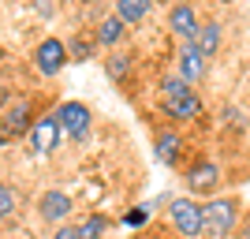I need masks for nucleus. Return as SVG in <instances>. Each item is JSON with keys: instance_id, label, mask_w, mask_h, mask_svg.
Wrapping results in <instances>:
<instances>
[{"instance_id": "7", "label": "nucleus", "mask_w": 250, "mask_h": 239, "mask_svg": "<svg viewBox=\"0 0 250 239\" xmlns=\"http://www.w3.org/2000/svg\"><path fill=\"white\" fill-rule=\"evenodd\" d=\"M206 67H209V60L198 52V45H194V42L179 45V52H176V75H179L187 86L202 83V79H206Z\"/></svg>"}, {"instance_id": "24", "label": "nucleus", "mask_w": 250, "mask_h": 239, "mask_svg": "<svg viewBox=\"0 0 250 239\" xmlns=\"http://www.w3.org/2000/svg\"><path fill=\"white\" fill-rule=\"evenodd\" d=\"M239 236H243V239H250V213L243 217V224H239Z\"/></svg>"}, {"instance_id": "21", "label": "nucleus", "mask_w": 250, "mask_h": 239, "mask_svg": "<svg viewBox=\"0 0 250 239\" xmlns=\"http://www.w3.org/2000/svg\"><path fill=\"white\" fill-rule=\"evenodd\" d=\"M146 220H149V206H135L124 217V224H146Z\"/></svg>"}, {"instance_id": "6", "label": "nucleus", "mask_w": 250, "mask_h": 239, "mask_svg": "<svg viewBox=\"0 0 250 239\" xmlns=\"http://www.w3.org/2000/svg\"><path fill=\"white\" fill-rule=\"evenodd\" d=\"M67 64H71V52H67V42H63V38H42V42H38V49H34V67L42 75H60Z\"/></svg>"}, {"instance_id": "1", "label": "nucleus", "mask_w": 250, "mask_h": 239, "mask_svg": "<svg viewBox=\"0 0 250 239\" xmlns=\"http://www.w3.org/2000/svg\"><path fill=\"white\" fill-rule=\"evenodd\" d=\"M202 220H206L209 239H224L228 232H235L239 224V198L235 195H217L202 206Z\"/></svg>"}, {"instance_id": "8", "label": "nucleus", "mask_w": 250, "mask_h": 239, "mask_svg": "<svg viewBox=\"0 0 250 239\" xmlns=\"http://www.w3.org/2000/svg\"><path fill=\"white\" fill-rule=\"evenodd\" d=\"M38 217L60 228L63 220L71 217V195H67V191H56V187L42 191V195H38Z\"/></svg>"}, {"instance_id": "5", "label": "nucleus", "mask_w": 250, "mask_h": 239, "mask_svg": "<svg viewBox=\"0 0 250 239\" xmlns=\"http://www.w3.org/2000/svg\"><path fill=\"white\" fill-rule=\"evenodd\" d=\"M30 150L34 153H56V146H60V138H63V127H60V116H56V109L52 112H45V116H38L34 120V127H30Z\"/></svg>"}, {"instance_id": "23", "label": "nucleus", "mask_w": 250, "mask_h": 239, "mask_svg": "<svg viewBox=\"0 0 250 239\" xmlns=\"http://www.w3.org/2000/svg\"><path fill=\"white\" fill-rule=\"evenodd\" d=\"M8 142H15V135H11V131H8V127H4V124H0V146H8Z\"/></svg>"}, {"instance_id": "17", "label": "nucleus", "mask_w": 250, "mask_h": 239, "mask_svg": "<svg viewBox=\"0 0 250 239\" xmlns=\"http://www.w3.org/2000/svg\"><path fill=\"white\" fill-rule=\"evenodd\" d=\"M127 71H131V56H127V52H112V56L104 60V75H108L112 83H124Z\"/></svg>"}, {"instance_id": "2", "label": "nucleus", "mask_w": 250, "mask_h": 239, "mask_svg": "<svg viewBox=\"0 0 250 239\" xmlns=\"http://www.w3.org/2000/svg\"><path fill=\"white\" fill-rule=\"evenodd\" d=\"M168 224H172L183 239H198L202 232H206L202 206L194 198H172V202H168Z\"/></svg>"}, {"instance_id": "14", "label": "nucleus", "mask_w": 250, "mask_h": 239, "mask_svg": "<svg viewBox=\"0 0 250 239\" xmlns=\"http://www.w3.org/2000/svg\"><path fill=\"white\" fill-rule=\"evenodd\" d=\"M220 38H224V34H220V22L206 19V22H202V30H198V38H194V45H198V52L209 60V56H217V49H220Z\"/></svg>"}, {"instance_id": "15", "label": "nucleus", "mask_w": 250, "mask_h": 239, "mask_svg": "<svg viewBox=\"0 0 250 239\" xmlns=\"http://www.w3.org/2000/svg\"><path fill=\"white\" fill-rule=\"evenodd\" d=\"M149 8L153 4H146V0H116V15L124 22H138V19H146Z\"/></svg>"}, {"instance_id": "12", "label": "nucleus", "mask_w": 250, "mask_h": 239, "mask_svg": "<svg viewBox=\"0 0 250 239\" xmlns=\"http://www.w3.org/2000/svg\"><path fill=\"white\" fill-rule=\"evenodd\" d=\"M124 34H127V22L120 19V15H104L101 22H97V30H94V42L101 45V49H116V45L124 42Z\"/></svg>"}, {"instance_id": "13", "label": "nucleus", "mask_w": 250, "mask_h": 239, "mask_svg": "<svg viewBox=\"0 0 250 239\" xmlns=\"http://www.w3.org/2000/svg\"><path fill=\"white\" fill-rule=\"evenodd\" d=\"M179 150H183V138H179L176 131H157L153 153H157L161 165H176V161H179Z\"/></svg>"}, {"instance_id": "4", "label": "nucleus", "mask_w": 250, "mask_h": 239, "mask_svg": "<svg viewBox=\"0 0 250 239\" xmlns=\"http://www.w3.org/2000/svg\"><path fill=\"white\" fill-rule=\"evenodd\" d=\"M60 116V127H63V138H71V142H86L90 138V127H94V116L86 109L83 101H63L56 109Z\"/></svg>"}, {"instance_id": "16", "label": "nucleus", "mask_w": 250, "mask_h": 239, "mask_svg": "<svg viewBox=\"0 0 250 239\" xmlns=\"http://www.w3.org/2000/svg\"><path fill=\"white\" fill-rule=\"evenodd\" d=\"M157 86H161V101H176V97H187L190 94V86L183 83L176 71H172V75H161V83H157Z\"/></svg>"}, {"instance_id": "18", "label": "nucleus", "mask_w": 250, "mask_h": 239, "mask_svg": "<svg viewBox=\"0 0 250 239\" xmlns=\"http://www.w3.org/2000/svg\"><path fill=\"white\" fill-rule=\"evenodd\" d=\"M104 228H108V220L101 217V213H90V217L79 224V232H83V239H101Z\"/></svg>"}, {"instance_id": "26", "label": "nucleus", "mask_w": 250, "mask_h": 239, "mask_svg": "<svg viewBox=\"0 0 250 239\" xmlns=\"http://www.w3.org/2000/svg\"><path fill=\"white\" fill-rule=\"evenodd\" d=\"M135 239H146V236H135Z\"/></svg>"}, {"instance_id": "19", "label": "nucleus", "mask_w": 250, "mask_h": 239, "mask_svg": "<svg viewBox=\"0 0 250 239\" xmlns=\"http://www.w3.org/2000/svg\"><path fill=\"white\" fill-rule=\"evenodd\" d=\"M15 206H19V195H15V187L0 183V220H8L11 213H15Z\"/></svg>"}, {"instance_id": "9", "label": "nucleus", "mask_w": 250, "mask_h": 239, "mask_svg": "<svg viewBox=\"0 0 250 239\" xmlns=\"http://www.w3.org/2000/svg\"><path fill=\"white\" fill-rule=\"evenodd\" d=\"M168 26H172V34L179 38V45H187V42L198 38L202 19H198V11L190 8V4H172V11H168Z\"/></svg>"}, {"instance_id": "25", "label": "nucleus", "mask_w": 250, "mask_h": 239, "mask_svg": "<svg viewBox=\"0 0 250 239\" xmlns=\"http://www.w3.org/2000/svg\"><path fill=\"white\" fill-rule=\"evenodd\" d=\"M4 97H8V94H4V90H0V105H4Z\"/></svg>"}, {"instance_id": "10", "label": "nucleus", "mask_w": 250, "mask_h": 239, "mask_svg": "<svg viewBox=\"0 0 250 239\" xmlns=\"http://www.w3.org/2000/svg\"><path fill=\"white\" fill-rule=\"evenodd\" d=\"M183 179H187V187L194 191V195H209V191H217V183H220V168L202 157V161H194V165L183 172Z\"/></svg>"}, {"instance_id": "3", "label": "nucleus", "mask_w": 250, "mask_h": 239, "mask_svg": "<svg viewBox=\"0 0 250 239\" xmlns=\"http://www.w3.org/2000/svg\"><path fill=\"white\" fill-rule=\"evenodd\" d=\"M0 124L8 127L15 138L30 135V127H34V101H30L26 94H8V97H4V112H0Z\"/></svg>"}, {"instance_id": "20", "label": "nucleus", "mask_w": 250, "mask_h": 239, "mask_svg": "<svg viewBox=\"0 0 250 239\" xmlns=\"http://www.w3.org/2000/svg\"><path fill=\"white\" fill-rule=\"evenodd\" d=\"M94 38H86V34H83V38H75V42L71 45H67V52H71V60H90V56H94Z\"/></svg>"}, {"instance_id": "22", "label": "nucleus", "mask_w": 250, "mask_h": 239, "mask_svg": "<svg viewBox=\"0 0 250 239\" xmlns=\"http://www.w3.org/2000/svg\"><path fill=\"white\" fill-rule=\"evenodd\" d=\"M52 239H83V232H79V224H60L52 232Z\"/></svg>"}, {"instance_id": "11", "label": "nucleus", "mask_w": 250, "mask_h": 239, "mask_svg": "<svg viewBox=\"0 0 250 239\" xmlns=\"http://www.w3.org/2000/svg\"><path fill=\"white\" fill-rule=\"evenodd\" d=\"M161 112H165L168 120H176V124H187V120H198V116L206 112V105H202V97L190 90L187 97H176V101H161Z\"/></svg>"}]
</instances>
